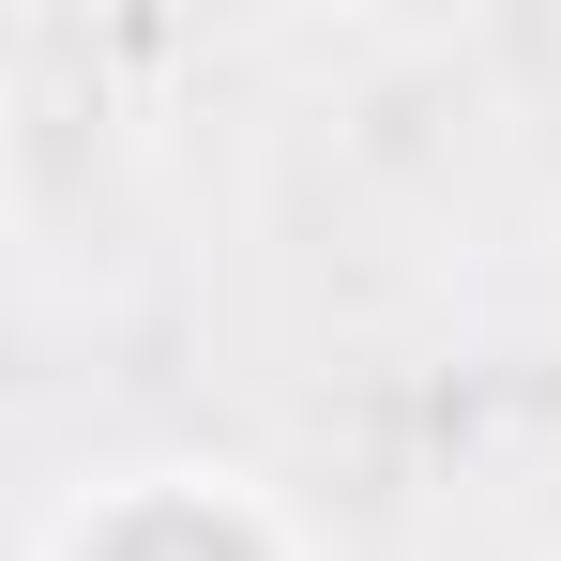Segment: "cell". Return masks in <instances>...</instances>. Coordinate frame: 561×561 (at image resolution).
I'll list each match as a JSON object with an SVG mask.
<instances>
[{"instance_id": "obj_1", "label": "cell", "mask_w": 561, "mask_h": 561, "mask_svg": "<svg viewBox=\"0 0 561 561\" xmlns=\"http://www.w3.org/2000/svg\"><path fill=\"white\" fill-rule=\"evenodd\" d=\"M15 561H319V547L228 456H122V470H77Z\"/></svg>"}]
</instances>
